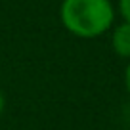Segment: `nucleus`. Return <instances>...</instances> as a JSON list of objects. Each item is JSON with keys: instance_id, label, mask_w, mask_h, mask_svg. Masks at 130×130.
<instances>
[{"instance_id": "1", "label": "nucleus", "mask_w": 130, "mask_h": 130, "mask_svg": "<svg viewBox=\"0 0 130 130\" xmlns=\"http://www.w3.org/2000/svg\"><path fill=\"white\" fill-rule=\"evenodd\" d=\"M59 17L71 35L78 38H98L111 29L115 8L111 0H63Z\"/></svg>"}, {"instance_id": "2", "label": "nucleus", "mask_w": 130, "mask_h": 130, "mask_svg": "<svg viewBox=\"0 0 130 130\" xmlns=\"http://www.w3.org/2000/svg\"><path fill=\"white\" fill-rule=\"evenodd\" d=\"M111 46L113 52L121 57H130V23L122 21L121 25H117L111 35Z\"/></svg>"}, {"instance_id": "3", "label": "nucleus", "mask_w": 130, "mask_h": 130, "mask_svg": "<svg viewBox=\"0 0 130 130\" xmlns=\"http://www.w3.org/2000/svg\"><path fill=\"white\" fill-rule=\"evenodd\" d=\"M119 10L124 21L130 23V0H119Z\"/></svg>"}, {"instance_id": "4", "label": "nucleus", "mask_w": 130, "mask_h": 130, "mask_svg": "<svg viewBox=\"0 0 130 130\" xmlns=\"http://www.w3.org/2000/svg\"><path fill=\"white\" fill-rule=\"evenodd\" d=\"M124 86H126V90H128V94H130V63L126 65V71H124Z\"/></svg>"}, {"instance_id": "5", "label": "nucleus", "mask_w": 130, "mask_h": 130, "mask_svg": "<svg viewBox=\"0 0 130 130\" xmlns=\"http://www.w3.org/2000/svg\"><path fill=\"white\" fill-rule=\"evenodd\" d=\"M2 111H4V96L0 92V115H2Z\"/></svg>"}]
</instances>
